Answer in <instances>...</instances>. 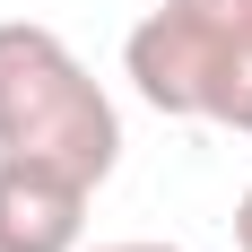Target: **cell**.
Returning <instances> with one entry per match:
<instances>
[{
  "instance_id": "obj_1",
  "label": "cell",
  "mask_w": 252,
  "mask_h": 252,
  "mask_svg": "<svg viewBox=\"0 0 252 252\" xmlns=\"http://www.w3.org/2000/svg\"><path fill=\"white\" fill-rule=\"evenodd\" d=\"M122 70L139 104L252 139V0H157L130 26Z\"/></svg>"
},
{
  "instance_id": "obj_2",
  "label": "cell",
  "mask_w": 252,
  "mask_h": 252,
  "mask_svg": "<svg viewBox=\"0 0 252 252\" xmlns=\"http://www.w3.org/2000/svg\"><path fill=\"white\" fill-rule=\"evenodd\" d=\"M0 157H61L87 183L122 165V113L52 26L0 18Z\"/></svg>"
},
{
  "instance_id": "obj_3",
  "label": "cell",
  "mask_w": 252,
  "mask_h": 252,
  "mask_svg": "<svg viewBox=\"0 0 252 252\" xmlns=\"http://www.w3.org/2000/svg\"><path fill=\"white\" fill-rule=\"evenodd\" d=\"M96 183L61 157H0V252H87Z\"/></svg>"
},
{
  "instance_id": "obj_4",
  "label": "cell",
  "mask_w": 252,
  "mask_h": 252,
  "mask_svg": "<svg viewBox=\"0 0 252 252\" xmlns=\"http://www.w3.org/2000/svg\"><path fill=\"white\" fill-rule=\"evenodd\" d=\"M235 252H252V191L235 200Z\"/></svg>"
},
{
  "instance_id": "obj_5",
  "label": "cell",
  "mask_w": 252,
  "mask_h": 252,
  "mask_svg": "<svg viewBox=\"0 0 252 252\" xmlns=\"http://www.w3.org/2000/svg\"><path fill=\"white\" fill-rule=\"evenodd\" d=\"M96 252H183V244H96Z\"/></svg>"
}]
</instances>
